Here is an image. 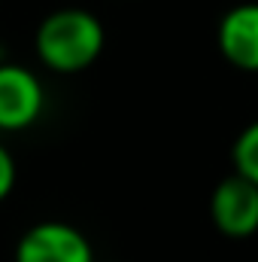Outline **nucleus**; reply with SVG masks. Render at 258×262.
<instances>
[{
	"mask_svg": "<svg viewBox=\"0 0 258 262\" xmlns=\"http://www.w3.org/2000/svg\"><path fill=\"white\" fill-rule=\"evenodd\" d=\"M104 43L107 31L100 18L82 6H61L49 12L34 34V49L40 64L61 76L88 70L100 58Z\"/></svg>",
	"mask_w": 258,
	"mask_h": 262,
	"instance_id": "obj_1",
	"label": "nucleus"
},
{
	"mask_svg": "<svg viewBox=\"0 0 258 262\" xmlns=\"http://www.w3.org/2000/svg\"><path fill=\"white\" fill-rule=\"evenodd\" d=\"M46 107V89L40 76L24 64L0 61V131L31 128Z\"/></svg>",
	"mask_w": 258,
	"mask_h": 262,
	"instance_id": "obj_3",
	"label": "nucleus"
},
{
	"mask_svg": "<svg viewBox=\"0 0 258 262\" xmlns=\"http://www.w3.org/2000/svg\"><path fill=\"white\" fill-rule=\"evenodd\" d=\"M210 220L228 238H249L258 232V186L240 174L225 177L210 195Z\"/></svg>",
	"mask_w": 258,
	"mask_h": 262,
	"instance_id": "obj_4",
	"label": "nucleus"
},
{
	"mask_svg": "<svg viewBox=\"0 0 258 262\" xmlns=\"http://www.w3.org/2000/svg\"><path fill=\"white\" fill-rule=\"evenodd\" d=\"M15 262H94V250L76 226L64 220H43L18 238Z\"/></svg>",
	"mask_w": 258,
	"mask_h": 262,
	"instance_id": "obj_2",
	"label": "nucleus"
},
{
	"mask_svg": "<svg viewBox=\"0 0 258 262\" xmlns=\"http://www.w3.org/2000/svg\"><path fill=\"white\" fill-rule=\"evenodd\" d=\"M15 186V159L12 152L0 143V201H6Z\"/></svg>",
	"mask_w": 258,
	"mask_h": 262,
	"instance_id": "obj_7",
	"label": "nucleus"
},
{
	"mask_svg": "<svg viewBox=\"0 0 258 262\" xmlns=\"http://www.w3.org/2000/svg\"><path fill=\"white\" fill-rule=\"evenodd\" d=\"M216 43L222 58L237 70L258 73V3H237L219 18Z\"/></svg>",
	"mask_w": 258,
	"mask_h": 262,
	"instance_id": "obj_5",
	"label": "nucleus"
},
{
	"mask_svg": "<svg viewBox=\"0 0 258 262\" xmlns=\"http://www.w3.org/2000/svg\"><path fill=\"white\" fill-rule=\"evenodd\" d=\"M231 162H234V174L246 177L249 183L258 186V119L237 134L234 149H231Z\"/></svg>",
	"mask_w": 258,
	"mask_h": 262,
	"instance_id": "obj_6",
	"label": "nucleus"
}]
</instances>
